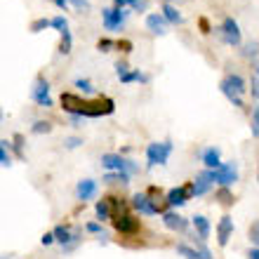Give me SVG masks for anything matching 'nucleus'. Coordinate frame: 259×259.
<instances>
[{"label": "nucleus", "mask_w": 259, "mask_h": 259, "mask_svg": "<svg viewBox=\"0 0 259 259\" xmlns=\"http://www.w3.org/2000/svg\"><path fill=\"white\" fill-rule=\"evenodd\" d=\"M102 165L111 172H127V175H137V172H139V165H137L135 160L123 158L120 153H104Z\"/></svg>", "instance_id": "obj_1"}, {"label": "nucleus", "mask_w": 259, "mask_h": 259, "mask_svg": "<svg viewBox=\"0 0 259 259\" xmlns=\"http://www.w3.org/2000/svg\"><path fill=\"white\" fill-rule=\"evenodd\" d=\"M116 111V104L109 97H99V99H92L88 102L85 99V109H82V116L85 118H99V116H111Z\"/></svg>", "instance_id": "obj_2"}, {"label": "nucleus", "mask_w": 259, "mask_h": 259, "mask_svg": "<svg viewBox=\"0 0 259 259\" xmlns=\"http://www.w3.org/2000/svg\"><path fill=\"white\" fill-rule=\"evenodd\" d=\"M172 153V142H153L146 146V160H149V167H156V165H165L167 158Z\"/></svg>", "instance_id": "obj_3"}, {"label": "nucleus", "mask_w": 259, "mask_h": 259, "mask_svg": "<svg viewBox=\"0 0 259 259\" xmlns=\"http://www.w3.org/2000/svg\"><path fill=\"white\" fill-rule=\"evenodd\" d=\"M132 207H135L137 212H142V214H158V212H163L167 205L153 200L149 193H135V196H132Z\"/></svg>", "instance_id": "obj_4"}, {"label": "nucleus", "mask_w": 259, "mask_h": 259, "mask_svg": "<svg viewBox=\"0 0 259 259\" xmlns=\"http://www.w3.org/2000/svg\"><path fill=\"white\" fill-rule=\"evenodd\" d=\"M219 35H222V40H224L226 45H231V48H238L240 40H243L238 21L233 19V17H224L222 26H219Z\"/></svg>", "instance_id": "obj_5"}, {"label": "nucleus", "mask_w": 259, "mask_h": 259, "mask_svg": "<svg viewBox=\"0 0 259 259\" xmlns=\"http://www.w3.org/2000/svg\"><path fill=\"white\" fill-rule=\"evenodd\" d=\"M212 179L219 186H224V189L233 186L238 182V163H222V167L212 170Z\"/></svg>", "instance_id": "obj_6"}, {"label": "nucleus", "mask_w": 259, "mask_h": 259, "mask_svg": "<svg viewBox=\"0 0 259 259\" xmlns=\"http://www.w3.org/2000/svg\"><path fill=\"white\" fill-rule=\"evenodd\" d=\"M31 99H33L38 106H45V109H50V106H52V97H50V82L45 80L42 75H38V80H35L33 92H31Z\"/></svg>", "instance_id": "obj_7"}, {"label": "nucleus", "mask_w": 259, "mask_h": 259, "mask_svg": "<svg viewBox=\"0 0 259 259\" xmlns=\"http://www.w3.org/2000/svg\"><path fill=\"white\" fill-rule=\"evenodd\" d=\"M189 198H193V184H184V186H177V189H170L167 196H165V203H167V207H179V205H184Z\"/></svg>", "instance_id": "obj_8"}, {"label": "nucleus", "mask_w": 259, "mask_h": 259, "mask_svg": "<svg viewBox=\"0 0 259 259\" xmlns=\"http://www.w3.org/2000/svg\"><path fill=\"white\" fill-rule=\"evenodd\" d=\"M102 19H104V26L109 31H118V28L125 26V19H127V12L125 10H118V7H109L102 12Z\"/></svg>", "instance_id": "obj_9"}, {"label": "nucleus", "mask_w": 259, "mask_h": 259, "mask_svg": "<svg viewBox=\"0 0 259 259\" xmlns=\"http://www.w3.org/2000/svg\"><path fill=\"white\" fill-rule=\"evenodd\" d=\"M111 224H113V229H116L118 233H137L139 231V222H137L130 212H125V214H118V217L111 219Z\"/></svg>", "instance_id": "obj_10"}, {"label": "nucleus", "mask_w": 259, "mask_h": 259, "mask_svg": "<svg viewBox=\"0 0 259 259\" xmlns=\"http://www.w3.org/2000/svg\"><path fill=\"white\" fill-rule=\"evenodd\" d=\"M177 254H182L184 259H212V252L205 245L191 247V245H186V243H179L177 245Z\"/></svg>", "instance_id": "obj_11"}, {"label": "nucleus", "mask_w": 259, "mask_h": 259, "mask_svg": "<svg viewBox=\"0 0 259 259\" xmlns=\"http://www.w3.org/2000/svg\"><path fill=\"white\" fill-rule=\"evenodd\" d=\"M231 236H233V219L229 217V214H224V217L219 219V224H217V243H219V247L229 245Z\"/></svg>", "instance_id": "obj_12"}, {"label": "nucleus", "mask_w": 259, "mask_h": 259, "mask_svg": "<svg viewBox=\"0 0 259 259\" xmlns=\"http://www.w3.org/2000/svg\"><path fill=\"white\" fill-rule=\"evenodd\" d=\"M191 184H193V196H205L212 189V184H214L212 170H203L200 175H196V179H193Z\"/></svg>", "instance_id": "obj_13"}, {"label": "nucleus", "mask_w": 259, "mask_h": 259, "mask_svg": "<svg viewBox=\"0 0 259 259\" xmlns=\"http://www.w3.org/2000/svg\"><path fill=\"white\" fill-rule=\"evenodd\" d=\"M167 24H170V21L165 19L163 14H158V12H153V14H149V17H146V28H149L153 35L167 33Z\"/></svg>", "instance_id": "obj_14"}, {"label": "nucleus", "mask_w": 259, "mask_h": 259, "mask_svg": "<svg viewBox=\"0 0 259 259\" xmlns=\"http://www.w3.org/2000/svg\"><path fill=\"white\" fill-rule=\"evenodd\" d=\"M75 196H78V200H90V198L97 196V182L95 179H82V182H78V186H75Z\"/></svg>", "instance_id": "obj_15"}, {"label": "nucleus", "mask_w": 259, "mask_h": 259, "mask_svg": "<svg viewBox=\"0 0 259 259\" xmlns=\"http://www.w3.org/2000/svg\"><path fill=\"white\" fill-rule=\"evenodd\" d=\"M163 224L170 231H184L186 226H189V222L182 214H177V212H163Z\"/></svg>", "instance_id": "obj_16"}, {"label": "nucleus", "mask_w": 259, "mask_h": 259, "mask_svg": "<svg viewBox=\"0 0 259 259\" xmlns=\"http://www.w3.org/2000/svg\"><path fill=\"white\" fill-rule=\"evenodd\" d=\"M203 163L207 170H217V167H222V151L217 149V146H210V149L203 151Z\"/></svg>", "instance_id": "obj_17"}, {"label": "nucleus", "mask_w": 259, "mask_h": 259, "mask_svg": "<svg viewBox=\"0 0 259 259\" xmlns=\"http://www.w3.org/2000/svg\"><path fill=\"white\" fill-rule=\"evenodd\" d=\"M193 229L198 231V238H200V240L210 238V222H207V217L196 214V217H193Z\"/></svg>", "instance_id": "obj_18"}, {"label": "nucleus", "mask_w": 259, "mask_h": 259, "mask_svg": "<svg viewBox=\"0 0 259 259\" xmlns=\"http://www.w3.org/2000/svg\"><path fill=\"white\" fill-rule=\"evenodd\" d=\"M219 90H222V95H224L226 99L233 104V106H238V109H243V106H245V104H243V97H240L238 92H233V90L229 88V82H226V80L219 82Z\"/></svg>", "instance_id": "obj_19"}, {"label": "nucleus", "mask_w": 259, "mask_h": 259, "mask_svg": "<svg viewBox=\"0 0 259 259\" xmlns=\"http://www.w3.org/2000/svg\"><path fill=\"white\" fill-rule=\"evenodd\" d=\"M224 80L229 82V88H231L233 92H238L240 97L245 95V90H247V82L243 80V75H238V73H231V75H226Z\"/></svg>", "instance_id": "obj_20"}, {"label": "nucleus", "mask_w": 259, "mask_h": 259, "mask_svg": "<svg viewBox=\"0 0 259 259\" xmlns=\"http://www.w3.org/2000/svg\"><path fill=\"white\" fill-rule=\"evenodd\" d=\"M95 212H97V219H99V222H109V219H113V212H111V205H109L106 198H102V200L95 205Z\"/></svg>", "instance_id": "obj_21"}, {"label": "nucleus", "mask_w": 259, "mask_h": 259, "mask_svg": "<svg viewBox=\"0 0 259 259\" xmlns=\"http://www.w3.org/2000/svg\"><path fill=\"white\" fill-rule=\"evenodd\" d=\"M163 17L170 21V24H182V14H179V10L175 5H170V3L163 5Z\"/></svg>", "instance_id": "obj_22"}, {"label": "nucleus", "mask_w": 259, "mask_h": 259, "mask_svg": "<svg viewBox=\"0 0 259 259\" xmlns=\"http://www.w3.org/2000/svg\"><path fill=\"white\" fill-rule=\"evenodd\" d=\"M62 40H59V52L62 55H71V50H73V38H71V31H62Z\"/></svg>", "instance_id": "obj_23"}, {"label": "nucleus", "mask_w": 259, "mask_h": 259, "mask_svg": "<svg viewBox=\"0 0 259 259\" xmlns=\"http://www.w3.org/2000/svg\"><path fill=\"white\" fill-rule=\"evenodd\" d=\"M130 177H132V175H127V172H109V175L104 177V182H109V184H127Z\"/></svg>", "instance_id": "obj_24"}, {"label": "nucleus", "mask_w": 259, "mask_h": 259, "mask_svg": "<svg viewBox=\"0 0 259 259\" xmlns=\"http://www.w3.org/2000/svg\"><path fill=\"white\" fill-rule=\"evenodd\" d=\"M120 82H149V75L142 71H130V73L120 75Z\"/></svg>", "instance_id": "obj_25"}, {"label": "nucleus", "mask_w": 259, "mask_h": 259, "mask_svg": "<svg viewBox=\"0 0 259 259\" xmlns=\"http://www.w3.org/2000/svg\"><path fill=\"white\" fill-rule=\"evenodd\" d=\"M217 200H219L222 205H224V207H231V205L236 203V198H233V193L229 191V189H224V186H222V189L217 191Z\"/></svg>", "instance_id": "obj_26"}, {"label": "nucleus", "mask_w": 259, "mask_h": 259, "mask_svg": "<svg viewBox=\"0 0 259 259\" xmlns=\"http://www.w3.org/2000/svg\"><path fill=\"white\" fill-rule=\"evenodd\" d=\"M31 132H33V135H48V132H52V123H48V120H35Z\"/></svg>", "instance_id": "obj_27"}, {"label": "nucleus", "mask_w": 259, "mask_h": 259, "mask_svg": "<svg viewBox=\"0 0 259 259\" xmlns=\"http://www.w3.org/2000/svg\"><path fill=\"white\" fill-rule=\"evenodd\" d=\"M7 146H10V142L3 139V142H0V165H3V167H10V165H12V158L7 156Z\"/></svg>", "instance_id": "obj_28"}, {"label": "nucleus", "mask_w": 259, "mask_h": 259, "mask_svg": "<svg viewBox=\"0 0 259 259\" xmlns=\"http://www.w3.org/2000/svg\"><path fill=\"white\" fill-rule=\"evenodd\" d=\"M250 130H252V137L259 139V104L252 109V118H250Z\"/></svg>", "instance_id": "obj_29"}, {"label": "nucleus", "mask_w": 259, "mask_h": 259, "mask_svg": "<svg viewBox=\"0 0 259 259\" xmlns=\"http://www.w3.org/2000/svg\"><path fill=\"white\" fill-rule=\"evenodd\" d=\"M73 85H75V88H80L82 92H85V95H92V92H95V85H92V82H90L88 78H75Z\"/></svg>", "instance_id": "obj_30"}, {"label": "nucleus", "mask_w": 259, "mask_h": 259, "mask_svg": "<svg viewBox=\"0 0 259 259\" xmlns=\"http://www.w3.org/2000/svg\"><path fill=\"white\" fill-rule=\"evenodd\" d=\"M111 48H118V42H113L111 38H102V40L97 42V50H99V52H111Z\"/></svg>", "instance_id": "obj_31"}, {"label": "nucleus", "mask_w": 259, "mask_h": 259, "mask_svg": "<svg viewBox=\"0 0 259 259\" xmlns=\"http://www.w3.org/2000/svg\"><path fill=\"white\" fill-rule=\"evenodd\" d=\"M48 26H52V19H35L33 24H31V31H33V33H40L42 28H48Z\"/></svg>", "instance_id": "obj_32"}, {"label": "nucleus", "mask_w": 259, "mask_h": 259, "mask_svg": "<svg viewBox=\"0 0 259 259\" xmlns=\"http://www.w3.org/2000/svg\"><path fill=\"white\" fill-rule=\"evenodd\" d=\"M250 240H252L254 247H259V219L254 222L252 226H250Z\"/></svg>", "instance_id": "obj_33"}, {"label": "nucleus", "mask_w": 259, "mask_h": 259, "mask_svg": "<svg viewBox=\"0 0 259 259\" xmlns=\"http://www.w3.org/2000/svg\"><path fill=\"white\" fill-rule=\"evenodd\" d=\"M52 26H55L59 33H62V31H66V28H68L66 17H55V19H52Z\"/></svg>", "instance_id": "obj_34"}, {"label": "nucleus", "mask_w": 259, "mask_h": 259, "mask_svg": "<svg viewBox=\"0 0 259 259\" xmlns=\"http://www.w3.org/2000/svg\"><path fill=\"white\" fill-rule=\"evenodd\" d=\"M80 144H82L80 137H66V139H64V146H66V149H78Z\"/></svg>", "instance_id": "obj_35"}, {"label": "nucleus", "mask_w": 259, "mask_h": 259, "mask_svg": "<svg viewBox=\"0 0 259 259\" xmlns=\"http://www.w3.org/2000/svg\"><path fill=\"white\" fill-rule=\"evenodd\" d=\"M243 55H245V57H257L259 55V45H257V42H247L245 50H243Z\"/></svg>", "instance_id": "obj_36"}, {"label": "nucleus", "mask_w": 259, "mask_h": 259, "mask_svg": "<svg viewBox=\"0 0 259 259\" xmlns=\"http://www.w3.org/2000/svg\"><path fill=\"white\" fill-rule=\"evenodd\" d=\"M250 92H252V97L259 102V75H252V80H250Z\"/></svg>", "instance_id": "obj_37"}, {"label": "nucleus", "mask_w": 259, "mask_h": 259, "mask_svg": "<svg viewBox=\"0 0 259 259\" xmlns=\"http://www.w3.org/2000/svg\"><path fill=\"white\" fill-rule=\"evenodd\" d=\"M198 26H200V33H205V35H207V33H210V31H212L210 21L205 19V17H200V19H198Z\"/></svg>", "instance_id": "obj_38"}, {"label": "nucleus", "mask_w": 259, "mask_h": 259, "mask_svg": "<svg viewBox=\"0 0 259 259\" xmlns=\"http://www.w3.org/2000/svg\"><path fill=\"white\" fill-rule=\"evenodd\" d=\"M75 10H90V0H68Z\"/></svg>", "instance_id": "obj_39"}, {"label": "nucleus", "mask_w": 259, "mask_h": 259, "mask_svg": "<svg viewBox=\"0 0 259 259\" xmlns=\"http://www.w3.org/2000/svg\"><path fill=\"white\" fill-rule=\"evenodd\" d=\"M40 243L42 245H52V243H57V238H55V231H50V233H45L40 238Z\"/></svg>", "instance_id": "obj_40"}, {"label": "nucleus", "mask_w": 259, "mask_h": 259, "mask_svg": "<svg viewBox=\"0 0 259 259\" xmlns=\"http://www.w3.org/2000/svg\"><path fill=\"white\" fill-rule=\"evenodd\" d=\"M116 73H118V78H120V75H125V73H130V66L125 62H118L116 64Z\"/></svg>", "instance_id": "obj_41"}, {"label": "nucleus", "mask_w": 259, "mask_h": 259, "mask_svg": "<svg viewBox=\"0 0 259 259\" xmlns=\"http://www.w3.org/2000/svg\"><path fill=\"white\" fill-rule=\"evenodd\" d=\"M85 229H88L90 233H102V224H97V222H90Z\"/></svg>", "instance_id": "obj_42"}, {"label": "nucleus", "mask_w": 259, "mask_h": 259, "mask_svg": "<svg viewBox=\"0 0 259 259\" xmlns=\"http://www.w3.org/2000/svg\"><path fill=\"white\" fill-rule=\"evenodd\" d=\"M118 50H123V52H132V42L130 40H118Z\"/></svg>", "instance_id": "obj_43"}, {"label": "nucleus", "mask_w": 259, "mask_h": 259, "mask_svg": "<svg viewBox=\"0 0 259 259\" xmlns=\"http://www.w3.org/2000/svg\"><path fill=\"white\" fill-rule=\"evenodd\" d=\"M247 259H259V247H250L247 250Z\"/></svg>", "instance_id": "obj_44"}, {"label": "nucleus", "mask_w": 259, "mask_h": 259, "mask_svg": "<svg viewBox=\"0 0 259 259\" xmlns=\"http://www.w3.org/2000/svg\"><path fill=\"white\" fill-rule=\"evenodd\" d=\"M52 3H55L59 10H66V7H68V0H52Z\"/></svg>", "instance_id": "obj_45"}, {"label": "nucleus", "mask_w": 259, "mask_h": 259, "mask_svg": "<svg viewBox=\"0 0 259 259\" xmlns=\"http://www.w3.org/2000/svg\"><path fill=\"white\" fill-rule=\"evenodd\" d=\"M113 5H116L118 10H123L125 5H130V0H113Z\"/></svg>", "instance_id": "obj_46"}, {"label": "nucleus", "mask_w": 259, "mask_h": 259, "mask_svg": "<svg viewBox=\"0 0 259 259\" xmlns=\"http://www.w3.org/2000/svg\"><path fill=\"white\" fill-rule=\"evenodd\" d=\"M137 12H142V10H146V3H139V5H135Z\"/></svg>", "instance_id": "obj_47"}, {"label": "nucleus", "mask_w": 259, "mask_h": 259, "mask_svg": "<svg viewBox=\"0 0 259 259\" xmlns=\"http://www.w3.org/2000/svg\"><path fill=\"white\" fill-rule=\"evenodd\" d=\"M139 3H144V0H130V5L135 7V5H139Z\"/></svg>", "instance_id": "obj_48"}, {"label": "nucleus", "mask_w": 259, "mask_h": 259, "mask_svg": "<svg viewBox=\"0 0 259 259\" xmlns=\"http://www.w3.org/2000/svg\"><path fill=\"white\" fill-rule=\"evenodd\" d=\"M254 71H257V75H259V64H257V68H254Z\"/></svg>", "instance_id": "obj_49"}, {"label": "nucleus", "mask_w": 259, "mask_h": 259, "mask_svg": "<svg viewBox=\"0 0 259 259\" xmlns=\"http://www.w3.org/2000/svg\"><path fill=\"white\" fill-rule=\"evenodd\" d=\"M165 3H170V0H165Z\"/></svg>", "instance_id": "obj_50"}]
</instances>
